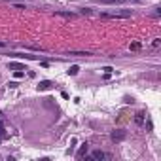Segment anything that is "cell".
<instances>
[{"label":"cell","instance_id":"8fae6325","mask_svg":"<svg viewBox=\"0 0 161 161\" xmlns=\"http://www.w3.org/2000/svg\"><path fill=\"white\" fill-rule=\"evenodd\" d=\"M55 15H61V17H68V19H74L76 15L70 14V12H55Z\"/></svg>","mask_w":161,"mask_h":161},{"label":"cell","instance_id":"277c9868","mask_svg":"<svg viewBox=\"0 0 161 161\" xmlns=\"http://www.w3.org/2000/svg\"><path fill=\"white\" fill-rule=\"evenodd\" d=\"M144 120H146V112H137V116H135V123L137 125H144Z\"/></svg>","mask_w":161,"mask_h":161},{"label":"cell","instance_id":"8992f818","mask_svg":"<svg viewBox=\"0 0 161 161\" xmlns=\"http://www.w3.org/2000/svg\"><path fill=\"white\" fill-rule=\"evenodd\" d=\"M8 137V133H6V127H4V121H2V118H0V142L4 140V138Z\"/></svg>","mask_w":161,"mask_h":161},{"label":"cell","instance_id":"30bf717a","mask_svg":"<svg viewBox=\"0 0 161 161\" xmlns=\"http://www.w3.org/2000/svg\"><path fill=\"white\" fill-rule=\"evenodd\" d=\"M8 66H9L12 70H23V68H25V66H23L21 63H9ZM25 70H27V68H25Z\"/></svg>","mask_w":161,"mask_h":161},{"label":"cell","instance_id":"7a4b0ae2","mask_svg":"<svg viewBox=\"0 0 161 161\" xmlns=\"http://www.w3.org/2000/svg\"><path fill=\"white\" fill-rule=\"evenodd\" d=\"M125 137H127V131H123V129H116L112 133V140L114 142H121V140H125Z\"/></svg>","mask_w":161,"mask_h":161},{"label":"cell","instance_id":"2e32d148","mask_svg":"<svg viewBox=\"0 0 161 161\" xmlns=\"http://www.w3.org/2000/svg\"><path fill=\"white\" fill-rule=\"evenodd\" d=\"M8 85H9V87H12V89H14V87H17L19 83H17V82H9V83H8Z\"/></svg>","mask_w":161,"mask_h":161},{"label":"cell","instance_id":"9c48e42d","mask_svg":"<svg viewBox=\"0 0 161 161\" xmlns=\"http://www.w3.org/2000/svg\"><path fill=\"white\" fill-rule=\"evenodd\" d=\"M68 55H76V57H89V55H93V53H89V51H70Z\"/></svg>","mask_w":161,"mask_h":161},{"label":"cell","instance_id":"4fadbf2b","mask_svg":"<svg viewBox=\"0 0 161 161\" xmlns=\"http://www.w3.org/2000/svg\"><path fill=\"white\" fill-rule=\"evenodd\" d=\"M129 47H131V51H138L140 47H142V44H140V42H133V44H131Z\"/></svg>","mask_w":161,"mask_h":161},{"label":"cell","instance_id":"5b68a950","mask_svg":"<svg viewBox=\"0 0 161 161\" xmlns=\"http://www.w3.org/2000/svg\"><path fill=\"white\" fill-rule=\"evenodd\" d=\"M51 85H53V82H49V80H44V82H40L38 89H40V91H46V89H49Z\"/></svg>","mask_w":161,"mask_h":161},{"label":"cell","instance_id":"52a82bcc","mask_svg":"<svg viewBox=\"0 0 161 161\" xmlns=\"http://www.w3.org/2000/svg\"><path fill=\"white\" fill-rule=\"evenodd\" d=\"M104 157H106V154L101 152V150H95V152L91 154V159H104Z\"/></svg>","mask_w":161,"mask_h":161},{"label":"cell","instance_id":"6da1fadb","mask_svg":"<svg viewBox=\"0 0 161 161\" xmlns=\"http://www.w3.org/2000/svg\"><path fill=\"white\" fill-rule=\"evenodd\" d=\"M102 19H127L133 17V12L131 9H120V12H108V14H101Z\"/></svg>","mask_w":161,"mask_h":161},{"label":"cell","instance_id":"9a60e30c","mask_svg":"<svg viewBox=\"0 0 161 161\" xmlns=\"http://www.w3.org/2000/svg\"><path fill=\"white\" fill-rule=\"evenodd\" d=\"M112 70H114L112 66H104V72H106V74H112Z\"/></svg>","mask_w":161,"mask_h":161},{"label":"cell","instance_id":"3957f363","mask_svg":"<svg viewBox=\"0 0 161 161\" xmlns=\"http://www.w3.org/2000/svg\"><path fill=\"white\" fill-rule=\"evenodd\" d=\"M99 4H129V2H135V0H95Z\"/></svg>","mask_w":161,"mask_h":161},{"label":"cell","instance_id":"5bb4252c","mask_svg":"<svg viewBox=\"0 0 161 161\" xmlns=\"http://www.w3.org/2000/svg\"><path fill=\"white\" fill-rule=\"evenodd\" d=\"M159 46H161V40H159V38H156V40L152 42V47H154V49H157Z\"/></svg>","mask_w":161,"mask_h":161},{"label":"cell","instance_id":"7c38bea8","mask_svg":"<svg viewBox=\"0 0 161 161\" xmlns=\"http://www.w3.org/2000/svg\"><path fill=\"white\" fill-rule=\"evenodd\" d=\"M80 72V66H76V64H74V66H70L68 68V76H76V74Z\"/></svg>","mask_w":161,"mask_h":161},{"label":"cell","instance_id":"ba28073f","mask_svg":"<svg viewBox=\"0 0 161 161\" xmlns=\"http://www.w3.org/2000/svg\"><path fill=\"white\" fill-rule=\"evenodd\" d=\"M85 152H87V142H85V144H82V148H80V150H78V154H76V157H78V159H82V157L85 156Z\"/></svg>","mask_w":161,"mask_h":161}]
</instances>
